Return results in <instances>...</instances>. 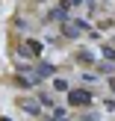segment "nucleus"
<instances>
[{"label": "nucleus", "mask_w": 115, "mask_h": 121, "mask_svg": "<svg viewBox=\"0 0 115 121\" xmlns=\"http://www.w3.org/2000/svg\"><path fill=\"white\" fill-rule=\"evenodd\" d=\"M35 77H38L41 83L44 80H53V77H56V65L53 62H44V59H35V71H33Z\"/></svg>", "instance_id": "20e7f679"}, {"label": "nucleus", "mask_w": 115, "mask_h": 121, "mask_svg": "<svg viewBox=\"0 0 115 121\" xmlns=\"http://www.w3.org/2000/svg\"><path fill=\"white\" fill-rule=\"evenodd\" d=\"M109 89H112V92H115V74L109 77Z\"/></svg>", "instance_id": "f3484780"}, {"label": "nucleus", "mask_w": 115, "mask_h": 121, "mask_svg": "<svg viewBox=\"0 0 115 121\" xmlns=\"http://www.w3.org/2000/svg\"><path fill=\"white\" fill-rule=\"evenodd\" d=\"M59 9H65V12H74V9H80V6H86V0H59Z\"/></svg>", "instance_id": "9d476101"}, {"label": "nucleus", "mask_w": 115, "mask_h": 121, "mask_svg": "<svg viewBox=\"0 0 115 121\" xmlns=\"http://www.w3.org/2000/svg\"><path fill=\"white\" fill-rule=\"evenodd\" d=\"M112 44H115V35H112Z\"/></svg>", "instance_id": "a211bd4d"}, {"label": "nucleus", "mask_w": 115, "mask_h": 121, "mask_svg": "<svg viewBox=\"0 0 115 121\" xmlns=\"http://www.w3.org/2000/svg\"><path fill=\"white\" fill-rule=\"evenodd\" d=\"M35 98H38V104L44 106V109H53V106H56V100H53V95H50V92H38Z\"/></svg>", "instance_id": "9b49d317"}, {"label": "nucleus", "mask_w": 115, "mask_h": 121, "mask_svg": "<svg viewBox=\"0 0 115 121\" xmlns=\"http://www.w3.org/2000/svg\"><path fill=\"white\" fill-rule=\"evenodd\" d=\"M65 104L71 106V109H89V106L94 104V92L86 86H74L68 95H65Z\"/></svg>", "instance_id": "f03ea898"}, {"label": "nucleus", "mask_w": 115, "mask_h": 121, "mask_svg": "<svg viewBox=\"0 0 115 121\" xmlns=\"http://www.w3.org/2000/svg\"><path fill=\"white\" fill-rule=\"evenodd\" d=\"M21 56L33 59V62H35V59H41V41H38V39H27V41L21 44Z\"/></svg>", "instance_id": "423d86ee"}, {"label": "nucleus", "mask_w": 115, "mask_h": 121, "mask_svg": "<svg viewBox=\"0 0 115 121\" xmlns=\"http://www.w3.org/2000/svg\"><path fill=\"white\" fill-rule=\"evenodd\" d=\"M86 33H92V24L86 21V18H68V21H62L59 24V35L62 39H83Z\"/></svg>", "instance_id": "f257e3e1"}, {"label": "nucleus", "mask_w": 115, "mask_h": 121, "mask_svg": "<svg viewBox=\"0 0 115 121\" xmlns=\"http://www.w3.org/2000/svg\"><path fill=\"white\" fill-rule=\"evenodd\" d=\"M50 89H53V92H59V95H68L74 86H71V80H68V77H59V74H56V77L50 80Z\"/></svg>", "instance_id": "6e6552de"}, {"label": "nucleus", "mask_w": 115, "mask_h": 121, "mask_svg": "<svg viewBox=\"0 0 115 121\" xmlns=\"http://www.w3.org/2000/svg\"><path fill=\"white\" fill-rule=\"evenodd\" d=\"M68 18H71V12L59 9V6H53V9L44 12V24H62V21H68Z\"/></svg>", "instance_id": "0eeeda50"}, {"label": "nucleus", "mask_w": 115, "mask_h": 121, "mask_svg": "<svg viewBox=\"0 0 115 121\" xmlns=\"http://www.w3.org/2000/svg\"><path fill=\"white\" fill-rule=\"evenodd\" d=\"M18 109H21L24 115H30V118H41L44 106L38 104V98H27V95H21V98H18Z\"/></svg>", "instance_id": "7ed1b4c3"}, {"label": "nucleus", "mask_w": 115, "mask_h": 121, "mask_svg": "<svg viewBox=\"0 0 115 121\" xmlns=\"http://www.w3.org/2000/svg\"><path fill=\"white\" fill-rule=\"evenodd\" d=\"M83 83H98V74H94V71H86V74H83Z\"/></svg>", "instance_id": "4468645a"}, {"label": "nucleus", "mask_w": 115, "mask_h": 121, "mask_svg": "<svg viewBox=\"0 0 115 121\" xmlns=\"http://www.w3.org/2000/svg\"><path fill=\"white\" fill-rule=\"evenodd\" d=\"M103 106H106L109 112H115V98H103Z\"/></svg>", "instance_id": "2eb2a0df"}, {"label": "nucleus", "mask_w": 115, "mask_h": 121, "mask_svg": "<svg viewBox=\"0 0 115 121\" xmlns=\"http://www.w3.org/2000/svg\"><path fill=\"white\" fill-rule=\"evenodd\" d=\"M74 62L80 65V68H94V62H98V56H94L89 47H77L74 50Z\"/></svg>", "instance_id": "39448f33"}, {"label": "nucleus", "mask_w": 115, "mask_h": 121, "mask_svg": "<svg viewBox=\"0 0 115 121\" xmlns=\"http://www.w3.org/2000/svg\"><path fill=\"white\" fill-rule=\"evenodd\" d=\"M100 56L106 62H115V44H100Z\"/></svg>", "instance_id": "ddd939ff"}, {"label": "nucleus", "mask_w": 115, "mask_h": 121, "mask_svg": "<svg viewBox=\"0 0 115 121\" xmlns=\"http://www.w3.org/2000/svg\"><path fill=\"white\" fill-rule=\"evenodd\" d=\"M92 71H94L98 77H112V74H115V62H106V59H98Z\"/></svg>", "instance_id": "1a4fd4ad"}, {"label": "nucleus", "mask_w": 115, "mask_h": 121, "mask_svg": "<svg viewBox=\"0 0 115 121\" xmlns=\"http://www.w3.org/2000/svg\"><path fill=\"white\" fill-rule=\"evenodd\" d=\"M47 118H53V121H68V109H65V106H53V109H50V115H47Z\"/></svg>", "instance_id": "f8f14e48"}, {"label": "nucleus", "mask_w": 115, "mask_h": 121, "mask_svg": "<svg viewBox=\"0 0 115 121\" xmlns=\"http://www.w3.org/2000/svg\"><path fill=\"white\" fill-rule=\"evenodd\" d=\"M83 121H94V112H86V115H83Z\"/></svg>", "instance_id": "dca6fc26"}]
</instances>
